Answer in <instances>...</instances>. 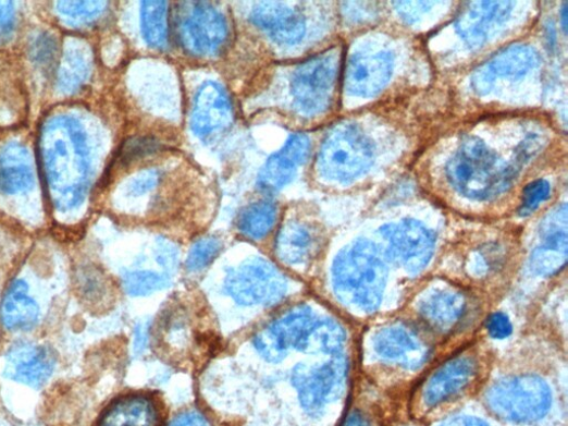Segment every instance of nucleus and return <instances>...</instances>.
<instances>
[{
	"label": "nucleus",
	"mask_w": 568,
	"mask_h": 426,
	"mask_svg": "<svg viewBox=\"0 0 568 426\" xmlns=\"http://www.w3.org/2000/svg\"><path fill=\"white\" fill-rule=\"evenodd\" d=\"M81 292L88 300L98 299L103 292V280L99 275L79 276Z\"/></svg>",
	"instance_id": "nucleus-40"
},
{
	"label": "nucleus",
	"mask_w": 568,
	"mask_h": 426,
	"mask_svg": "<svg viewBox=\"0 0 568 426\" xmlns=\"http://www.w3.org/2000/svg\"><path fill=\"white\" fill-rule=\"evenodd\" d=\"M449 185L466 198L491 200L513 186L516 172L479 138L465 141L446 165Z\"/></svg>",
	"instance_id": "nucleus-3"
},
{
	"label": "nucleus",
	"mask_w": 568,
	"mask_h": 426,
	"mask_svg": "<svg viewBox=\"0 0 568 426\" xmlns=\"http://www.w3.org/2000/svg\"><path fill=\"white\" fill-rule=\"evenodd\" d=\"M222 249L221 241L215 236H206L193 246L186 263L189 271L202 270L210 265Z\"/></svg>",
	"instance_id": "nucleus-31"
},
{
	"label": "nucleus",
	"mask_w": 568,
	"mask_h": 426,
	"mask_svg": "<svg viewBox=\"0 0 568 426\" xmlns=\"http://www.w3.org/2000/svg\"><path fill=\"white\" fill-rule=\"evenodd\" d=\"M2 320L12 331H27L36 327L39 320L37 303L28 294V285L23 280H15L2 303Z\"/></svg>",
	"instance_id": "nucleus-22"
},
{
	"label": "nucleus",
	"mask_w": 568,
	"mask_h": 426,
	"mask_svg": "<svg viewBox=\"0 0 568 426\" xmlns=\"http://www.w3.org/2000/svg\"><path fill=\"white\" fill-rule=\"evenodd\" d=\"M434 5L435 3L429 2H400L394 4L396 12L408 23L416 22Z\"/></svg>",
	"instance_id": "nucleus-38"
},
{
	"label": "nucleus",
	"mask_w": 568,
	"mask_h": 426,
	"mask_svg": "<svg viewBox=\"0 0 568 426\" xmlns=\"http://www.w3.org/2000/svg\"><path fill=\"white\" fill-rule=\"evenodd\" d=\"M542 141L539 137H530L523 144L521 145V151H519V155H521L522 159H529L531 158L538 150L542 147Z\"/></svg>",
	"instance_id": "nucleus-46"
},
{
	"label": "nucleus",
	"mask_w": 568,
	"mask_h": 426,
	"mask_svg": "<svg viewBox=\"0 0 568 426\" xmlns=\"http://www.w3.org/2000/svg\"><path fill=\"white\" fill-rule=\"evenodd\" d=\"M473 356L458 355L448 360L428 380L422 401L428 407L437 406L465 391L477 375Z\"/></svg>",
	"instance_id": "nucleus-14"
},
{
	"label": "nucleus",
	"mask_w": 568,
	"mask_h": 426,
	"mask_svg": "<svg viewBox=\"0 0 568 426\" xmlns=\"http://www.w3.org/2000/svg\"><path fill=\"white\" fill-rule=\"evenodd\" d=\"M276 218V206L271 202L261 200L243 210L238 218V230L249 239L260 240L270 233Z\"/></svg>",
	"instance_id": "nucleus-27"
},
{
	"label": "nucleus",
	"mask_w": 568,
	"mask_h": 426,
	"mask_svg": "<svg viewBox=\"0 0 568 426\" xmlns=\"http://www.w3.org/2000/svg\"><path fill=\"white\" fill-rule=\"evenodd\" d=\"M108 4L104 2H61L57 3L59 12L77 23H89L102 15Z\"/></svg>",
	"instance_id": "nucleus-33"
},
{
	"label": "nucleus",
	"mask_w": 568,
	"mask_h": 426,
	"mask_svg": "<svg viewBox=\"0 0 568 426\" xmlns=\"http://www.w3.org/2000/svg\"><path fill=\"white\" fill-rule=\"evenodd\" d=\"M336 296L346 306L372 313L380 306L386 282L382 253L368 240H359L335 258L332 269Z\"/></svg>",
	"instance_id": "nucleus-2"
},
{
	"label": "nucleus",
	"mask_w": 568,
	"mask_h": 426,
	"mask_svg": "<svg viewBox=\"0 0 568 426\" xmlns=\"http://www.w3.org/2000/svg\"><path fill=\"white\" fill-rule=\"evenodd\" d=\"M254 345L259 354L270 363H279L286 357L288 350L277 340L269 327L254 338Z\"/></svg>",
	"instance_id": "nucleus-34"
},
{
	"label": "nucleus",
	"mask_w": 568,
	"mask_h": 426,
	"mask_svg": "<svg viewBox=\"0 0 568 426\" xmlns=\"http://www.w3.org/2000/svg\"><path fill=\"white\" fill-rule=\"evenodd\" d=\"M543 242L567 243V207L561 205L553 209L540 227Z\"/></svg>",
	"instance_id": "nucleus-32"
},
{
	"label": "nucleus",
	"mask_w": 568,
	"mask_h": 426,
	"mask_svg": "<svg viewBox=\"0 0 568 426\" xmlns=\"http://www.w3.org/2000/svg\"><path fill=\"white\" fill-rule=\"evenodd\" d=\"M141 31L148 46L164 50L169 46V4L144 2L141 4Z\"/></svg>",
	"instance_id": "nucleus-26"
},
{
	"label": "nucleus",
	"mask_w": 568,
	"mask_h": 426,
	"mask_svg": "<svg viewBox=\"0 0 568 426\" xmlns=\"http://www.w3.org/2000/svg\"><path fill=\"white\" fill-rule=\"evenodd\" d=\"M225 289L242 306H273L287 294L288 281L264 259H251L225 279Z\"/></svg>",
	"instance_id": "nucleus-8"
},
{
	"label": "nucleus",
	"mask_w": 568,
	"mask_h": 426,
	"mask_svg": "<svg viewBox=\"0 0 568 426\" xmlns=\"http://www.w3.org/2000/svg\"><path fill=\"white\" fill-rule=\"evenodd\" d=\"M320 246L319 231L304 221H289L280 229L275 255L284 264L297 266L310 260Z\"/></svg>",
	"instance_id": "nucleus-19"
},
{
	"label": "nucleus",
	"mask_w": 568,
	"mask_h": 426,
	"mask_svg": "<svg viewBox=\"0 0 568 426\" xmlns=\"http://www.w3.org/2000/svg\"><path fill=\"white\" fill-rule=\"evenodd\" d=\"M387 243L388 256L411 273L423 270L430 263L435 238L422 223L407 219L386 224L380 230Z\"/></svg>",
	"instance_id": "nucleus-10"
},
{
	"label": "nucleus",
	"mask_w": 568,
	"mask_h": 426,
	"mask_svg": "<svg viewBox=\"0 0 568 426\" xmlns=\"http://www.w3.org/2000/svg\"><path fill=\"white\" fill-rule=\"evenodd\" d=\"M157 422L152 401L145 397H128L112 403L100 417L98 426H157Z\"/></svg>",
	"instance_id": "nucleus-23"
},
{
	"label": "nucleus",
	"mask_w": 568,
	"mask_h": 426,
	"mask_svg": "<svg viewBox=\"0 0 568 426\" xmlns=\"http://www.w3.org/2000/svg\"><path fill=\"white\" fill-rule=\"evenodd\" d=\"M175 26L180 45L187 53L196 57L219 54L230 38L229 23L211 3H181Z\"/></svg>",
	"instance_id": "nucleus-7"
},
{
	"label": "nucleus",
	"mask_w": 568,
	"mask_h": 426,
	"mask_svg": "<svg viewBox=\"0 0 568 426\" xmlns=\"http://www.w3.org/2000/svg\"><path fill=\"white\" fill-rule=\"evenodd\" d=\"M157 260L166 271H174L178 264V255L170 243L162 241L158 246Z\"/></svg>",
	"instance_id": "nucleus-42"
},
{
	"label": "nucleus",
	"mask_w": 568,
	"mask_h": 426,
	"mask_svg": "<svg viewBox=\"0 0 568 426\" xmlns=\"http://www.w3.org/2000/svg\"><path fill=\"white\" fill-rule=\"evenodd\" d=\"M551 186L544 179H539L529 184L523 191L521 216H529L550 198Z\"/></svg>",
	"instance_id": "nucleus-35"
},
{
	"label": "nucleus",
	"mask_w": 568,
	"mask_h": 426,
	"mask_svg": "<svg viewBox=\"0 0 568 426\" xmlns=\"http://www.w3.org/2000/svg\"><path fill=\"white\" fill-rule=\"evenodd\" d=\"M38 160L53 207L66 211L79 206L90 182L89 148L79 121L63 114L48 119L38 137Z\"/></svg>",
	"instance_id": "nucleus-1"
},
{
	"label": "nucleus",
	"mask_w": 568,
	"mask_h": 426,
	"mask_svg": "<svg viewBox=\"0 0 568 426\" xmlns=\"http://www.w3.org/2000/svg\"><path fill=\"white\" fill-rule=\"evenodd\" d=\"M55 54L57 44L50 35H41L33 45L32 56L40 66H50L54 62Z\"/></svg>",
	"instance_id": "nucleus-37"
},
{
	"label": "nucleus",
	"mask_w": 568,
	"mask_h": 426,
	"mask_svg": "<svg viewBox=\"0 0 568 426\" xmlns=\"http://www.w3.org/2000/svg\"><path fill=\"white\" fill-rule=\"evenodd\" d=\"M539 64L540 54L534 48L528 45H515L496 53L484 66L496 82L497 78L522 77Z\"/></svg>",
	"instance_id": "nucleus-24"
},
{
	"label": "nucleus",
	"mask_w": 568,
	"mask_h": 426,
	"mask_svg": "<svg viewBox=\"0 0 568 426\" xmlns=\"http://www.w3.org/2000/svg\"><path fill=\"white\" fill-rule=\"evenodd\" d=\"M311 154V142L302 134L293 135L283 148L271 156L258 177V188L266 194H274L286 187L296 177Z\"/></svg>",
	"instance_id": "nucleus-13"
},
{
	"label": "nucleus",
	"mask_w": 568,
	"mask_h": 426,
	"mask_svg": "<svg viewBox=\"0 0 568 426\" xmlns=\"http://www.w3.org/2000/svg\"><path fill=\"white\" fill-rule=\"evenodd\" d=\"M374 151L362 130L343 123L334 126L324 137L319 155L318 170L328 180L354 181L372 166Z\"/></svg>",
	"instance_id": "nucleus-4"
},
{
	"label": "nucleus",
	"mask_w": 568,
	"mask_h": 426,
	"mask_svg": "<svg viewBox=\"0 0 568 426\" xmlns=\"http://www.w3.org/2000/svg\"><path fill=\"white\" fill-rule=\"evenodd\" d=\"M566 5L564 7L563 9V26L564 28H566Z\"/></svg>",
	"instance_id": "nucleus-48"
},
{
	"label": "nucleus",
	"mask_w": 568,
	"mask_h": 426,
	"mask_svg": "<svg viewBox=\"0 0 568 426\" xmlns=\"http://www.w3.org/2000/svg\"><path fill=\"white\" fill-rule=\"evenodd\" d=\"M338 69V54L328 51L293 70L287 87L291 108L307 118L324 113L333 101Z\"/></svg>",
	"instance_id": "nucleus-5"
},
{
	"label": "nucleus",
	"mask_w": 568,
	"mask_h": 426,
	"mask_svg": "<svg viewBox=\"0 0 568 426\" xmlns=\"http://www.w3.org/2000/svg\"><path fill=\"white\" fill-rule=\"evenodd\" d=\"M485 402L502 419L534 423L548 413L552 393L546 382L538 377H516L493 385L485 394Z\"/></svg>",
	"instance_id": "nucleus-6"
},
{
	"label": "nucleus",
	"mask_w": 568,
	"mask_h": 426,
	"mask_svg": "<svg viewBox=\"0 0 568 426\" xmlns=\"http://www.w3.org/2000/svg\"><path fill=\"white\" fill-rule=\"evenodd\" d=\"M347 373V361L339 356L319 365H297L292 381L304 409L316 415L335 401L343 393Z\"/></svg>",
	"instance_id": "nucleus-9"
},
{
	"label": "nucleus",
	"mask_w": 568,
	"mask_h": 426,
	"mask_svg": "<svg viewBox=\"0 0 568 426\" xmlns=\"http://www.w3.org/2000/svg\"><path fill=\"white\" fill-rule=\"evenodd\" d=\"M515 3L472 2L466 4L457 16L456 28L471 48L482 47L494 27L505 23Z\"/></svg>",
	"instance_id": "nucleus-17"
},
{
	"label": "nucleus",
	"mask_w": 568,
	"mask_h": 426,
	"mask_svg": "<svg viewBox=\"0 0 568 426\" xmlns=\"http://www.w3.org/2000/svg\"><path fill=\"white\" fill-rule=\"evenodd\" d=\"M146 342H147V332H146L145 328L139 327V329H137V333H136V342H135L136 351H141L145 348Z\"/></svg>",
	"instance_id": "nucleus-47"
},
{
	"label": "nucleus",
	"mask_w": 568,
	"mask_h": 426,
	"mask_svg": "<svg viewBox=\"0 0 568 426\" xmlns=\"http://www.w3.org/2000/svg\"><path fill=\"white\" fill-rule=\"evenodd\" d=\"M487 330L494 339H505L513 333V326L503 314L493 315L487 321Z\"/></svg>",
	"instance_id": "nucleus-41"
},
{
	"label": "nucleus",
	"mask_w": 568,
	"mask_h": 426,
	"mask_svg": "<svg viewBox=\"0 0 568 426\" xmlns=\"http://www.w3.org/2000/svg\"><path fill=\"white\" fill-rule=\"evenodd\" d=\"M465 294L454 290H435L420 303V314L435 330L449 332L456 328L467 313Z\"/></svg>",
	"instance_id": "nucleus-20"
},
{
	"label": "nucleus",
	"mask_w": 568,
	"mask_h": 426,
	"mask_svg": "<svg viewBox=\"0 0 568 426\" xmlns=\"http://www.w3.org/2000/svg\"><path fill=\"white\" fill-rule=\"evenodd\" d=\"M169 426H209L207 421L196 412L184 413Z\"/></svg>",
	"instance_id": "nucleus-43"
},
{
	"label": "nucleus",
	"mask_w": 568,
	"mask_h": 426,
	"mask_svg": "<svg viewBox=\"0 0 568 426\" xmlns=\"http://www.w3.org/2000/svg\"><path fill=\"white\" fill-rule=\"evenodd\" d=\"M346 343V331L335 320H317L308 336L301 352H323L336 354L344 349Z\"/></svg>",
	"instance_id": "nucleus-28"
},
{
	"label": "nucleus",
	"mask_w": 568,
	"mask_h": 426,
	"mask_svg": "<svg viewBox=\"0 0 568 426\" xmlns=\"http://www.w3.org/2000/svg\"><path fill=\"white\" fill-rule=\"evenodd\" d=\"M251 24L277 46L293 48L307 35V19L293 3H254L249 14Z\"/></svg>",
	"instance_id": "nucleus-11"
},
{
	"label": "nucleus",
	"mask_w": 568,
	"mask_h": 426,
	"mask_svg": "<svg viewBox=\"0 0 568 426\" xmlns=\"http://www.w3.org/2000/svg\"><path fill=\"white\" fill-rule=\"evenodd\" d=\"M161 173L157 169H145L137 173L128 184V195L144 197L158 187Z\"/></svg>",
	"instance_id": "nucleus-36"
},
{
	"label": "nucleus",
	"mask_w": 568,
	"mask_h": 426,
	"mask_svg": "<svg viewBox=\"0 0 568 426\" xmlns=\"http://www.w3.org/2000/svg\"><path fill=\"white\" fill-rule=\"evenodd\" d=\"M15 23V11L13 3L0 2V44L11 36Z\"/></svg>",
	"instance_id": "nucleus-39"
},
{
	"label": "nucleus",
	"mask_w": 568,
	"mask_h": 426,
	"mask_svg": "<svg viewBox=\"0 0 568 426\" xmlns=\"http://www.w3.org/2000/svg\"><path fill=\"white\" fill-rule=\"evenodd\" d=\"M567 261V243L543 242L530 258V268L533 273L550 277L557 273Z\"/></svg>",
	"instance_id": "nucleus-29"
},
{
	"label": "nucleus",
	"mask_w": 568,
	"mask_h": 426,
	"mask_svg": "<svg viewBox=\"0 0 568 426\" xmlns=\"http://www.w3.org/2000/svg\"><path fill=\"white\" fill-rule=\"evenodd\" d=\"M343 426H376V424L369 415L357 410L348 415Z\"/></svg>",
	"instance_id": "nucleus-44"
},
{
	"label": "nucleus",
	"mask_w": 568,
	"mask_h": 426,
	"mask_svg": "<svg viewBox=\"0 0 568 426\" xmlns=\"http://www.w3.org/2000/svg\"><path fill=\"white\" fill-rule=\"evenodd\" d=\"M316 322L312 311L307 306H300L283 315L269 328L284 348L301 351Z\"/></svg>",
	"instance_id": "nucleus-25"
},
{
	"label": "nucleus",
	"mask_w": 568,
	"mask_h": 426,
	"mask_svg": "<svg viewBox=\"0 0 568 426\" xmlns=\"http://www.w3.org/2000/svg\"><path fill=\"white\" fill-rule=\"evenodd\" d=\"M376 354L388 362L416 370L427 361L429 348L410 329L392 326L379 331L373 339Z\"/></svg>",
	"instance_id": "nucleus-18"
},
{
	"label": "nucleus",
	"mask_w": 568,
	"mask_h": 426,
	"mask_svg": "<svg viewBox=\"0 0 568 426\" xmlns=\"http://www.w3.org/2000/svg\"><path fill=\"white\" fill-rule=\"evenodd\" d=\"M54 364L55 356L49 348L20 342L7 354L5 375L16 382L39 388L52 375Z\"/></svg>",
	"instance_id": "nucleus-15"
},
{
	"label": "nucleus",
	"mask_w": 568,
	"mask_h": 426,
	"mask_svg": "<svg viewBox=\"0 0 568 426\" xmlns=\"http://www.w3.org/2000/svg\"><path fill=\"white\" fill-rule=\"evenodd\" d=\"M35 175L29 151L20 143H10L0 151V193L17 195L34 186Z\"/></svg>",
	"instance_id": "nucleus-21"
},
{
	"label": "nucleus",
	"mask_w": 568,
	"mask_h": 426,
	"mask_svg": "<svg viewBox=\"0 0 568 426\" xmlns=\"http://www.w3.org/2000/svg\"><path fill=\"white\" fill-rule=\"evenodd\" d=\"M125 291L134 296H143L164 289L169 278L152 271H132L123 276Z\"/></svg>",
	"instance_id": "nucleus-30"
},
{
	"label": "nucleus",
	"mask_w": 568,
	"mask_h": 426,
	"mask_svg": "<svg viewBox=\"0 0 568 426\" xmlns=\"http://www.w3.org/2000/svg\"><path fill=\"white\" fill-rule=\"evenodd\" d=\"M441 426H487L483 421L472 416H457L446 419Z\"/></svg>",
	"instance_id": "nucleus-45"
},
{
	"label": "nucleus",
	"mask_w": 568,
	"mask_h": 426,
	"mask_svg": "<svg viewBox=\"0 0 568 426\" xmlns=\"http://www.w3.org/2000/svg\"><path fill=\"white\" fill-rule=\"evenodd\" d=\"M392 73L393 59L388 53L355 54L346 69V90L353 96L372 97L386 86Z\"/></svg>",
	"instance_id": "nucleus-16"
},
{
	"label": "nucleus",
	"mask_w": 568,
	"mask_h": 426,
	"mask_svg": "<svg viewBox=\"0 0 568 426\" xmlns=\"http://www.w3.org/2000/svg\"><path fill=\"white\" fill-rule=\"evenodd\" d=\"M234 109L224 88L214 83L203 84L198 90L192 112V130L200 139H208L231 127Z\"/></svg>",
	"instance_id": "nucleus-12"
}]
</instances>
